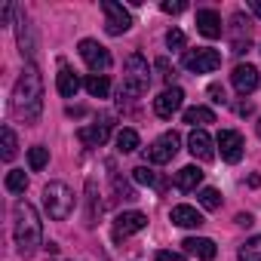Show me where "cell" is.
<instances>
[{
    "mask_svg": "<svg viewBox=\"0 0 261 261\" xmlns=\"http://www.w3.org/2000/svg\"><path fill=\"white\" fill-rule=\"evenodd\" d=\"M13 111L25 123H37L40 120V114H43V77H40L37 65H25L22 77L16 80Z\"/></svg>",
    "mask_w": 261,
    "mask_h": 261,
    "instance_id": "obj_1",
    "label": "cell"
},
{
    "mask_svg": "<svg viewBox=\"0 0 261 261\" xmlns=\"http://www.w3.org/2000/svg\"><path fill=\"white\" fill-rule=\"evenodd\" d=\"M13 218H16V221H13L16 249H19L22 258H31V255L40 249V243H43V224H40V215H37V209H34L28 200H22V203H16Z\"/></svg>",
    "mask_w": 261,
    "mask_h": 261,
    "instance_id": "obj_2",
    "label": "cell"
},
{
    "mask_svg": "<svg viewBox=\"0 0 261 261\" xmlns=\"http://www.w3.org/2000/svg\"><path fill=\"white\" fill-rule=\"evenodd\" d=\"M151 86V68L148 62L133 53L126 59V74H123V86H120V98H142Z\"/></svg>",
    "mask_w": 261,
    "mask_h": 261,
    "instance_id": "obj_3",
    "label": "cell"
},
{
    "mask_svg": "<svg viewBox=\"0 0 261 261\" xmlns=\"http://www.w3.org/2000/svg\"><path fill=\"white\" fill-rule=\"evenodd\" d=\"M43 206L53 221H65L74 212V191L65 181H49L43 188Z\"/></svg>",
    "mask_w": 261,
    "mask_h": 261,
    "instance_id": "obj_4",
    "label": "cell"
},
{
    "mask_svg": "<svg viewBox=\"0 0 261 261\" xmlns=\"http://www.w3.org/2000/svg\"><path fill=\"white\" fill-rule=\"evenodd\" d=\"M181 65H185L188 71H194V74H212V71H218V68H221V53H218V49H212V46L188 49V53H185V59H181Z\"/></svg>",
    "mask_w": 261,
    "mask_h": 261,
    "instance_id": "obj_5",
    "label": "cell"
},
{
    "mask_svg": "<svg viewBox=\"0 0 261 261\" xmlns=\"http://www.w3.org/2000/svg\"><path fill=\"white\" fill-rule=\"evenodd\" d=\"M80 59L86 62V68L92 71V74H105V71H111V65H114V59H111V53L98 43V40H80Z\"/></svg>",
    "mask_w": 261,
    "mask_h": 261,
    "instance_id": "obj_6",
    "label": "cell"
},
{
    "mask_svg": "<svg viewBox=\"0 0 261 261\" xmlns=\"http://www.w3.org/2000/svg\"><path fill=\"white\" fill-rule=\"evenodd\" d=\"M101 13H105V31L111 37H120L133 28V16L129 10H123V4H114V0H101Z\"/></svg>",
    "mask_w": 261,
    "mask_h": 261,
    "instance_id": "obj_7",
    "label": "cell"
},
{
    "mask_svg": "<svg viewBox=\"0 0 261 261\" xmlns=\"http://www.w3.org/2000/svg\"><path fill=\"white\" fill-rule=\"evenodd\" d=\"M16 37H19V53L28 59V65H34V59H37V37H34V25L28 22V16L22 10H16Z\"/></svg>",
    "mask_w": 261,
    "mask_h": 261,
    "instance_id": "obj_8",
    "label": "cell"
},
{
    "mask_svg": "<svg viewBox=\"0 0 261 261\" xmlns=\"http://www.w3.org/2000/svg\"><path fill=\"white\" fill-rule=\"evenodd\" d=\"M178 145H181V139H178L175 133H163L151 148H145V157H148V163L163 166V163H169V160L178 154Z\"/></svg>",
    "mask_w": 261,
    "mask_h": 261,
    "instance_id": "obj_9",
    "label": "cell"
},
{
    "mask_svg": "<svg viewBox=\"0 0 261 261\" xmlns=\"http://www.w3.org/2000/svg\"><path fill=\"white\" fill-rule=\"evenodd\" d=\"M145 224H148V215H145V212H136V209H133V212H120V215L114 218V240L123 243L126 237L145 230Z\"/></svg>",
    "mask_w": 261,
    "mask_h": 261,
    "instance_id": "obj_10",
    "label": "cell"
},
{
    "mask_svg": "<svg viewBox=\"0 0 261 261\" xmlns=\"http://www.w3.org/2000/svg\"><path fill=\"white\" fill-rule=\"evenodd\" d=\"M215 145L221 151V160L240 163V157H243V136L240 133H233V129H221L218 139H215Z\"/></svg>",
    "mask_w": 261,
    "mask_h": 261,
    "instance_id": "obj_11",
    "label": "cell"
},
{
    "mask_svg": "<svg viewBox=\"0 0 261 261\" xmlns=\"http://www.w3.org/2000/svg\"><path fill=\"white\" fill-rule=\"evenodd\" d=\"M181 101H185V92H181L178 86L163 89V92L154 98V114H157V117H163V120H169V117L181 108Z\"/></svg>",
    "mask_w": 261,
    "mask_h": 261,
    "instance_id": "obj_12",
    "label": "cell"
},
{
    "mask_svg": "<svg viewBox=\"0 0 261 261\" xmlns=\"http://www.w3.org/2000/svg\"><path fill=\"white\" fill-rule=\"evenodd\" d=\"M188 151H191L197 160H203V163L215 160V148H212V139H209L206 129H194V133L188 136Z\"/></svg>",
    "mask_w": 261,
    "mask_h": 261,
    "instance_id": "obj_13",
    "label": "cell"
},
{
    "mask_svg": "<svg viewBox=\"0 0 261 261\" xmlns=\"http://www.w3.org/2000/svg\"><path fill=\"white\" fill-rule=\"evenodd\" d=\"M230 83L237 86L240 95H249L258 89V68L255 65H237L233 74H230Z\"/></svg>",
    "mask_w": 261,
    "mask_h": 261,
    "instance_id": "obj_14",
    "label": "cell"
},
{
    "mask_svg": "<svg viewBox=\"0 0 261 261\" xmlns=\"http://www.w3.org/2000/svg\"><path fill=\"white\" fill-rule=\"evenodd\" d=\"M77 136H80V142H83L86 148H101V145L108 142V136H111V120L105 117V120H98V123H92V126H83Z\"/></svg>",
    "mask_w": 261,
    "mask_h": 261,
    "instance_id": "obj_15",
    "label": "cell"
},
{
    "mask_svg": "<svg viewBox=\"0 0 261 261\" xmlns=\"http://www.w3.org/2000/svg\"><path fill=\"white\" fill-rule=\"evenodd\" d=\"M80 86H83V80L62 62V68H59V74H56V89H59V95H62V98H74V95L80 92Z\"/></svg>",
    "mask_w": 261,
    "mask_h": 261,
    "instance_id": "obj_16",
    "label": "cell"
},
{
    "mask_svg": "<svg viewBox=\"0 0 261 261\" xmlns=\"http://www.w3.org/2000/svg\"><path fill=\"white\" fill-rule=\"evenodd\" d=\"M197 31L209 40L221 37V16L215 10H197Z\"/></svg>",
    "mask_w": 261,
    "mask_h": 261,
    "instance_id": "obj_17",
    "label": "cell"
},
{
    "mask_svg": "<svg viewBox=\"0 0 261 261\" xmlns=\"http://www.w3.org/2000/svg\"><path fill=\"white\" fill-rule=\"evenodd\" d=\"M181 246H185L188 255H197L200 261H212V258L218 255V249H215V243H212L209 237H188Z\"/></svg>",
    "mask_w": 261,
    "mask_h": 261,
    "instance_id": "obj_18",
    "label": "cell"
},
{
    "mask_svg": "<svg viewBox=\"0 0 261 261\" xmlns=\"http://www.w3.org/2000/svg\"><path fill=\"white\" fill-rule=\"evenodd\" d=\"M169 221L172 224H178V227H200V224H206V218L194 209V206H172V212H169Z\"/></svg>",
    "mask_w": 261,
    "mask_h": 261,
    "instance_id": "obj_19",
    "label": "cell"
},
{
    "mask_svg": "<svg viewBox=\"0 0 261 261\" xmlns=\"http://www.w3.org/2000/svg\"><path fill=\"white\" fill-rule=\"evenodd\" d=\"M200 181H203V169L200 166H185V169L175 172V188L178 191H194Z\"/></svg>",
    "mask_w": 261,
    "mask_h": 261,
    "instance_id": "obj_20",
    "label": "cell"
},
{
    "mask_svg": "<svg viewBox=\"0 0 261 261\" xmlns=\"http://www.w3.org/2000/svg\"><path fill=\"white\" fill-rule=\"evenodd\" d=\"M83 89H86L92 98H108L111 80H108V74H89V77L83 80Z\"/></svg>",
    "mask_w": 261,
    "mask_h": 261,
    "instance_id": "obj_21",
    "label": "cell"
},
{
    "mask_svg": "<svg viewBox=\"0 0 261 261\" xmlns=\"http://www.w3.org/2000/svg\"><path fill=\"white\" fill-rule=\"evenodd\" d=\"M101 215V203H98V194H95V181L89 178L86 181V227H95Z\"/></svg>",
    "mask_w": 261,
    "mask_h": 261,
    "instance_id": "obj_22",
    "label": "cell"
},
{
    "mask_svg": "<svg viewBox=\"0 0 261 261\" xmlns=\"http://www.w3.org/2000/svg\"><path fill=\"white\" fill-rule=\"evenodd\" d=\"M185 123H191L194 129H203L206 123H215V114H212L209 108L197 105V108H188V111H185Z\"/></svg>",
    "mask_w": 261,
    "mask_h": 261,
    "instance_id": "obj_23",
    "label": "cell"
},
{
    "mask_svg": "<svg viewBox=\"0 0 261 261\" xmlns=\"http://www.w3.org/2000/svg\"><path fill=\"white\" fill-rule=\"evenodd\" d=\"M117 151L120 154L139 151V133H136V129H120V133H117Z\"/></svg>",
    "mask_w": 261,
    "mask_h": 261,
    "instance_id": "obj_24",
    "label": "cell"
},
{
    "mask_svg": "<svg viewBox=\"0 0 261 261\" xmlns=\"http://www.w3.org/2000/svg\"><path fill=\"white\" fill-rule=\"evenodd\" d=\"M7 191H10V194H25V191H28V175H25V169H10V172H7Z\"/></svg>",
    "mask_w": 261,
    "mask_h": 261,
    "instance_id": "obj_25",
    "label": "cell"
},
{
    "mask_svg": "<svg viewBox=\"0 0 261 261\" xmlns=\"http://www.w3.org/2000/svg\"><path fill=\"white\" fill-rule=\"evenodd\" d=\"M237 258H240V261H261V237H252V240H246V243L240 246Z\"/></svg>",
    "mask_w": 261,
    "mask_h": 261,
    "instance_id": "obj_26",
    "label": "cell"
},
{
    "mask_svg": "<svg viewBox=\"0 0 261 261\" xmlns=\"http://www.w3.org/2000/svg\"><path fill=\"white\" fill-rule=\"evenodd\" d=\"M133 178H136L139 185H148V188L163 191V181H160V178H157V172H154V169H148V166H136V169H133Z\"/></svg>",
    "mask_w": 261,
    "mask_h": 261,
    "instance_id": "obj_27",
    "label": "cell"
},
{
    "mask_svg": "<svg viewBox=\"0 0 261 261\" xmlns=\"http://www.w3.org/2000/svg\"><path fill=\"white\" fill-rule=\"evenodd\" d=\"M16 154H19V139H16V133H13V126H4V151H0V157L10 163Z\"/></svg>",
    "mask_w": 261,
    "mask_h": 261,
    "instance_id": "obj_28",
    "label": "cell"
},
{
    "mask_svg": "<svg viewBox=\"0 0 261 261\" xmlns=\"http://www.w3.org/2000/svg\"><path fill=\"white\" fill-rule=\"evenodd\" d=\"M46 163H49V151H46L43 145H34V148L28 151V166H31V172H40Z\"/></svg>",
    "mask_w": 261,
    "mask_h": 261,
    "instance_id": "obj_29",
    "label": "cell"
},
{
    "mask_svg": "<svg viewBox=\"0 0 261 261\" xmlns=\"http://www.w3.org/2000/svg\"><path fill=\"white\" fill-rule=\"evenodd\" d=\"M197 200H200V206H203V209H209V212L221 206V194H218L215 188H203V191L197 194Z\"/></svg>",
    "mask_w": 261,
    "mask_h": 261,
    "instance_id": "obj_30",
    "label": "cell"
},
{
    "mask_svg": "<svg viewBox=\"0 0 261 261\" xmlns=\"http://www.w3.org/2000/svg\"><path fill=\"white\" fill-rule=\"evenodd\" d=\"M185 43H188L185 40V31H178V28H169L166 31V46L169 49H185Z\"/></svg>",
    "mask_w": 261,
    "mask_h": 261,
    "instance_id": "obj_31",
    "label": "cell"
},
{
    "mask_svg": "<svg viewBox=\"0 0 261 261\" xmlns=\"http://www.w3.org/2000/svg\"><path fill=\"white\" fill-rule=\"evenodd\" d=\"M157 71H160V77H163L166 83H172V80H175V68L169 65V59H157Z\"/></svg>",
    "mask_w": 261,
    "mask_h": 261,
    "instance_id": "obj_32",
    "label": "cell"
},
{
    "mask_svg": "<svg viewBox=\"0 0 261 261\" xmlns=\"http://www.w3.org/2000/svg\"><path fill=\"white\" fill-rule=\"evenodd\" d=\"M114 188H117V194H120L123 200H136V191L129 188V185H126L123 178H114Z\"/></svg>",
    "mask_w": 261,
    "mask_h": 261,
    "instance_id": "obj_33",
    "label": "cell"
},
{
    "mask_svg": "<svg viewBox=\"0 0 261 261\" xmlns=\"http://www.w3.org/2000/svg\"><path fill=\"white\" fill-rule=\"evenodd\" d=\"M209 95H212V101H215V105H227V95H224V86H218V83H212V86H209Z\"/></svg>",
    "mask_w": 261,
    "mask_h": 261,
    "instance_id": "obj_34",
    "label": "cell"
},
{
    "mask_svg": "<svg viewBox=\"0 0 261 261\" xmlns=\"http://www.w3.org/2000/svg\"><path fill=\"white\" fill-rule=\"evenodd\" d=\"M157 261H185L181 252H157Z\"/></svg>",
    "mask_w": 261,
    "mask_h": 261,
    "instance_id": "obj_35",
    "label": "cell"
},
{
    "mask_svg": "<svg viewBox=\"0 0 261 261\" xmlns=\"http://www.w3.org/2000/svg\"><path fill=\"white\" fill-rule=\"evenodd\" d=\"M237 224H240V227H252V224H255V218H252L249 212H240V215H237Z\"/></svg>",
    "mask_w": 261,
    "mask_h": 261,
    "instance_id": "obj_36",
    "label": "cell"
},
{
    "mask_svg": "<svg viewBox=\"0 0 261 261\" xmlns=\"http://www.w3.org/2000/svg\"><path fill=\"white\" fill-rule=\"evenodd\" d=\"M160 10H163V13H181L185 4H160Z\"/></svg>",
    "mask_w": 261,
    "mask_h": 261,
    "instance_id": "obj_37",
    "label": "cell"
},
{
    "mask_svg": "<svg viewBox=\"0 0 261 261\" xmlns=\"http://www.w3.org/2000/svg\"><path fill=\"white\" fill-rule=\"evenodd\" d=\"M10 13H13V7H10V4H4V10H0V22H4V25L10 22Z\"/></svg>",
    "mask_w": 261,
    "mask_h": 261,
    "instance_id": "obj_38",
    "label": "cell"
},
{
    "mask_svg": "<svg viewBox=\"0 0 261 261\" xmlns=\"http://www.w3.org/2000/svg\"><path fill=\"white\" fill-rule=\"evenodd\" d=\"M249 10H252L258 19H261V0H249Z\"/></svg>",
    "mask_w": 261,
    "mask_h": 261,
    "instance_id": "obj_39",
    "label": "cell"
},
{
    "mask_svg": "<svg viewBox=\"0 0 261 261\" xmlns=\"http://www.w3.org/2000/svg\"><path fill=\"white\" fill-rule=\"evenodd\" d=\"M249 188H261V175H258V172L249 175Z\"/></svg>",
    "mask_w": 261,
    "mask_h": 261,
    "instance_id": "obj_40",
    "label": "cell"
},
{
    "mask_svg": "<svg viewBox=\"0 0 261 261\" xmlns=\"http://www.w3.org/2000/svg\"><path fill=\"white\" fill-rule=\"evenodd\" d=\"M237 111H240V114H249V111H252V101H243V105H240Z\"/></svg>",
    "mask_w": 261,
    "mask_h": 261,
    "instance_id": "obj_41",
    "label": "cell"
},
{
    "mask_svg": "<svg viewBox=\"0 0 261 261\" xmlns=\"http://www.w3.org/2000/svg\"><path fill=\"white\" fill-rule=\"evenodd\" d=\"M255 129H258V139H261V120H258V126H255Z\"/></svg>",
    "mask_w": 261,
    "mask_h": 261,
    "instance_id": "obj_42",
    "label": "cell"
}]
</instances>
